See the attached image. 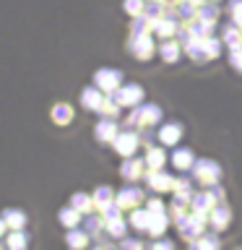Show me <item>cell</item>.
<instances>
[{"label": "cell", "mask_w": 242, "mask_h": 250, "mask_svg": "<svg viewBox=\"0 0 242 250\" xmlns=\"http://www.w3.org/2000/svg\"><path fill=\"white\" fill-rule=\"evenodd\" d=\"M115 99L120 102L122 109H133L143 102V86L141 83H122L120 89L115 91Z\"/></svg>", "instance_id": "obj_7"}, {"label": "cell", "mask_w": 242, "mask_h": 250, "mask_svg": "<svg viewBox=\"0 0 242 250\" xmlns=\"http://www.w3.org/2000/svg\"><path fill=\"white\" fill-rule=\"evenodd\" d=\"M146 183L159 193H167V190H175V177L164 169H148L146 172Z\"/></svg>", "instance_id": "obj_12"}, {"label": "cell", "mask_w": 242, "mask_h": 250, "mask_svg": "<svg viewBox=\"0 0 242 250\" xmlns=\"http://www.w3.org/2000/svg\"><path fill=\"white\" fill-rule=\"evenodd\" d=\"M8 245H11V250H23V248H26V234L16 229L11 234V240H8Z\"/></svg>", "instance_id": "obj_29"}, {"label": "cell", "mask_w": 242, "mask_h": 250, "mask_svg": "<svg viewBox=\"0 0 242 250\" xmlns=\"http://www.w3.org/2000/svg\"><path fill=\"white\" fill-rule=\"evenodd\" d=\"M68 242H70L73 248H83V245H86V234H83V232H70V234H68Z\"/></svg>", "instance_id": "obj_33"}, {"label": "cell", "mask_w": 242, "mask_h": 250, "mask_svg": "<svg viewBox=\"0 0 242 250\" xmlns=\"http://www.w3.org/2000/svg\"><path fill=\"white\" fill-rule=\"evenodd\" d=\"M195 19L206 21V23H219V19H222V8H219V3H203V5H198Z\"/></svg>", "instance_id": "obj_18"}, {"label": "cell", "mask_w": 242, "mask_h": 250, "mask_svg": "<svg viewBox=\"0 0 242 250\" xmlns=\"http://www.w3.org/2000/svg\"><path fill=\"white\" fill-rule=\"evenodd\" d=\"M112 146H115V151L117 154H122V156H133L136 154V148L141 146V136H138V130H133V128H125L117 133V138L112 141Z\"/></svg>", "instance_id": "obj_8"}, {"label": "cell", "mask_w": 242, "mask_h": 250, "mask_svg": "<svg viewBox=\"0 0 242 250\" xmlns=\"http://www.w3.org/2000/svg\"><path fill=\"white\" fill-rule=\"evenodd\" d=\"M122 250H143V245H141L138 240H125L122 242Z\"/></svg>", "instance_id": "obj_34"}, {"label": "cell", "mask_w": 242, "mask_h": 250, "mask_svg": "<svg viewBox=\"0 0 242 250\" xmlns=\"http://www.w3.org/2000/svg\"><path fill=\"white\" fill-rule=\"evenodd\" d=\"M156 50H159V42H156L154 34H138L128 39V52L136 60H151Z\"/></svg>", "instance_id": "obj_3"}, {"label": "cell", "mask_w": 242, "mask_h": 250, "mask_svg": "<svg viewBox=\"0 0 242 250\" xmlns=\"http://www.w3.org/2000/svg\"><path fill=\"white\" fill-rule=\"evenodd\" d=\"M5 222L11 224L13 229H21L23 222H26V216H23L21 211H13V208H11V211H5Z\"/></svg>", "instance_id": "obj_27"}, {"label": "cell", "mask_w": 242, "mask_h": 250, "mask_svg": "<svg viewBox=\"0 0 242 250\" xmlns=\"http://www.w3.org/2000/svg\"><path fill=\"white\" fill-rule=\"evenodd\" d=\"M94 201H97L101 208H107V206H109V201H112V188H107V185L97 188V193H94Z\"/></svg>", "instance_id": "obj_26"}, {"label": "cell", "mask_w": 242, "mask_h": 250, "mask_svg": "<svg viewBox=\"0 0 242 250\" xmlns=\"http://www.w3.org/2000/svg\"><path fill=\"white\" fill-rule=\"evenodd\" d=\"M161 117H164V112H161L159 104H154V102L143 104V102H141V104L133 107L130 115L125 117V128H133V130H138V128H154V125L161 123Z\"/></svg>", "instance_id": "obj_2"}, {"label": "cell", "mask_w": 242, "mask_h": 250, "mask_svg": "<svg viewBox=\"0 0 242 250\" xmlns=\"http://www.w3.org/2000/svg\"><path fill=\"white\" fill-rule=\"evenodd\" d=\"M182 123H161V128H156V138H159L161 146H169L175 148L182 138Z\"/></svg>", "instance_id": "obj_9"}, {"label": "cell", "mask_w": 242, "mask_h": 250, "mask_svg": "<svg viewBox=\"0 0 242 250\" xmlns=\"http://www.w3.org/2000/svg\"><path fill=\"white\" fill-rule=\"evenodd\" d=\"M182 47H185V55L193 62H208L222 55L224 42H222V37H214V34L211 37H187Z\"/></svg>", "instance_id": "obj_1"}, {"label": "cell", "mask_w": 242, "mask_h": 250, "mask_svg": "<svg viewBox=\"0 0 242 250\" xmlns=\"http://www.w3.org/2000/svg\"><path fill=\"white\" fill-rule=\"evenodd\" d=\"M222 42H224V47H229V52L242 50V29L237 26V23H226V26L222 29Z\"/></svg>", "instance_id": "obj_15"}, {"label": "cell", "mask_w": 242, "mask_h": 250, "mask_svg": "<svg viewBox=\"0 0 242 250\" xmlns=\"http://www.w3.org/2000/svg\"><path fill=\"white\" fill-rule=\"evenodd\" d=\"M52 120L58 125H68L70 120H73V107L65 104V102H58V104L52 107Z\"/></svg>", "instance_id": "obj_21"}, {"label": "cell", "mask_w": 242, "mask_h": 250, "mask_svg": "<svg viewBox=\"0 0 242 250\" xmlns=\"http://www.w3.org/2000/svg\"><path fill=\"white\" fill-rule=\"evenodd\" d=\"M146 159H138V156H125V162H122V177H128V180H138V177H146Z\"/></svg>", "instance_id": "obj_16"}, {"label": "cell", "mask_w": 242, "mask_h": 250, "mask_svg": "<svg viewBox=\"0 0 242 250\" xmlns=\"http://www.w3.org/2000/svg\"><path fill=\"white\" fill-rule=\"evenodd\" d=\"M193 250H219V240L214 234H203L193 242Z\"/></svg>", "instance_id": "obj_25"}, {"label": "cell", "mask_w": 242, "mask_h": 250, "mask_svg": "<svg viewBox=\"0 0 242 250\" xmlns=\"http://www.w3.org/2000/svg\"><path fill=\"white\" fill-rule=\"evenodd\" d=\"M94 86H99L104 94H115L122 86V73L117 68H99L94 73Z\"/></svg>", "instance_id": "obj_5"}, {"label": "cell", "mask_w": 242, "mask_h": 250, "mask_svg": "<svg viewBox=\"0 0 242 250\" xmlns=\"http://www.w3.org/2000/svg\"><path fill=\"white\" fill-rule=\"evenodd\" d=\"M229 65L237 70V73H242V50H232L229 52Z\"/></svg>", "instance_id": "obj_32"}, {"label": "cell", "mask_w": 242, "mask_h": 250, "mask_svg": "<svg viewBox=\"0 0 242 250\" xmlns=\"http://www.w3.org/2000/svg\"><path fill=\"white\" fill-rule=\"evenodd\" d=\"M167 159H169V156L164 154L161 146H148V148H146V167H148V169H164Z\"/></svg>", "instance_id": "obj_17"}, {"label": "cell", "mask_w": 242, "mask_h": 250, "mask_svg": "<svg viewBox=\"0 0 242 250\" xmlns=\"http://www.w3.org/2000/svg\"><path fill=\"white\" fill-rule=\"evenodd\" d=\"M141 201H143V193H141L138 188H125V190L117 195V206H120V208H128V206L136 208Z\"/></svg>", "instance_id": "obj_19"}, {"label": "cell", "mask_w": 242, "mask_h": 250, "mask_svg": "<svg viewBox=\"0 0 242 250\" xmlns=\"http://www.w3.org/2000/svg\"><path fill=\"white\" fill-rule=\"evenodd\" d=\"M226 13H229L232 23H237L242 29V0H229V3H226Z\"/></svg>", "instance_id": "obj_24"}, {"label": "cell", "mask_w": 242, "mask_h": 250, "mask_svg": "<svg viewBox=\"0 0 242 250\" xmlns=\"http://www.w3.org/2000/svg\"><path fill=\"white\" fill-rule=\"evenodd\" d=\"M97 112H99L101 117H117V115L122 112V107H120V102L115 99V94H107L104 102H101V107L97 109Z\"/></svg>", "instance_id": "obj_20"}, {"label": "cell", "mask_w": 242, "mask_h": 250, "mask_svg": "<svg viewBox=\"0 0 242 250\" xmlns=\"http://www.w3.org/2000/svg\"><path fill=\"white\" fill-rule=\"evenodd\" d=\"M104 97H107V94L101 91L99 86H86V89L81 91V107L97 112V109L101 107V102H104Z\"/></svg>", "instance_id": "obj_14"}, {"label": "cell", "mask_w": 242, "mask_h": 250, "mask_svg": "<svg viewBox=\"0 0 242 250\" xmlns=\"http://www.w3.org/2000/svg\"><path fill=\"white\" fill-rule=\"evenodd\" d=\"M175 3H185V0H175Z\"/></svg>", "instance_id": "obj_37"}, {"label": "cell", "mask_w": 242, "mask_h": 250, "mask_svg": "<svg viewBox=\"0 0 242 250\" xmlns=\"http://www.w3.org/2000/svg\"><path fill=\"white\" fill-rule=\"evenodd\" d=\"M122 11L130 16V19H136L146 11V0H122Z\"/></svg>", "instance_id": "obj_23"}, {"label": "cell", "mask_w": 242, "mask_h": 250, "mask_svg": "<svg viewBox=\"0 0 242 250\" xmlns=\"http://www.w3.org/2000/svg\"><path fill=\"white\" fill-rule=\"evenodd\" d=\"M117 133H120V125H117L115 117H101L97 123V128H94V136H97V141H101V144H112L117 138Z\"/></svg>", "instance_id": "obj_13"}, {"label": "cell", "mask_w": 242, "mask_h": 250, "mask_svg": "<svg viewBox=\"0 0 242 250\" xmlns=\"http://www.w3.org/2000/svg\"><path fill=\"white\" fill-rule=\"evenodd\" d=\"M229 208H226V206H214V208H211V224H214L216 227V229H222V227H226V224H229Z\"/></svg>", "instance_id": "obj_22"}, {"label": "cell", "mask_w": 242, "mask_h": 250, "mask_svg": "<svg viewBox=\"0 0 242 250\" xmlns=\"http://www.w3.org/2000/svg\"><path fill=\"white\" fill-rule=\"evenodd\" d=\"M60 222L65 224V227H73V224H78V208H62Z\"/></svg>", "instance_id": "obj_30"}, {"label": "cell", "mask_w": 242, "mask_h": 250, "mask_svg": "<svg viewBox=\"0 0 242 250\" xmlns=\"http://www.w3.org/2000/svg\"><path fill=\"white\" fill-rule=\"evenodd\" d=\"M151 250H172V242L169 240H159V242H154Z\"/></svg>", "instance_id": "obj_35"}, {"label": "cell", "mask_w": 242, "mask_h": 250, "mask_svg": "<svg viewBox=\"0 0 242 250\" xmlns=\"http://www.w3.org/2000/svg\"><path fill=\"white\" fill-rule=\"evenodd\" d=\"M180 29H182V21H180L177 16H164V19L156 21L154 37L156 39H172V37L180 34Z\"/></svg>", "instance_id": "obj_10"}, {"label": "cell", "mask_w": 242, "mask_h": 250, "mask_svg": "<svg viewBox=\"0 0 242 250\" xmlns=\"http://www.w3.org/2000/svg\"><path fill=\"white\" fill-rule=\"evenodd\" d=\"M73 208H78V211H89V208H91V198H89V195H83V193L73 195Z\"/></svg>", "instance_id": "obj_31"}, {"label": "cell", "mask_w": 242, "mask_h": 250, "mask_svg": "<svg viewBox=\"0 0 242 250\" xmlns=\"http://www.w3.org/2000/svg\"><path fill=\"white\" fill-rule=\"evenodd\" d=\"M107 227H109V234H112V237H122L125 222H122L120 216H117V219H107Z\"/></svg>", "instance_id": "obj_28"}, {"label": "cell", "mask_w": 242, "mask_h": 250, "mask_svg": "<svg viewBox=\"0 0 242 250\" xmlns=\"http://www.w3.org/2000/svg\"><path fill=\"white\" fill-rule=\"evenodd\" d=\"M0 234H3V222H0Z\"/></svg>", "instance_id": "obj_36"}, {"label": "cell", "mask_w": 242, "mask_h": 250, "mask_svg": "<svg viewBox=\"0 0 242 250\" xmlns=\"http://www.w3.org/2000/svg\"><path fill=\"white\" fill-rule=\"evenodd\" d=\"M169 162H172V167H175L177 172H190V169H193V164H195L193 148H187V146H177V148H172Z\"/></svg>", "instance_id": "obj_11"}, {"label": "cell", "mask_w": 242, "mask_h": 250, "mask_svg": "<svg viewBox=\"0 0 242 250\" xmlns=\"http://www.w3.org/2000/svg\"><path fill=\"white\" fill-rule=\"evenodd\" d=\"M156 55L161 58L164 65H177L180 58L185 55V47H182V42H180L177 37H172V39H159V50H156Z\"/></svg>", "instance_id": "obj_6"}, {"label": "cell", "mask_w": 242, "mask_h": 250, "mask_svg": "<svg viewBox=\"0 0 242 250\" xmlns=\"http://www.w3.org/2000/svg\"><path fill=\"white\" fill-rule=\"evenodd\" d=\"M193 177L198 180L201 185H216V180L222 177V167L214 159H195L193 164Z\"/></svg>", "instance_id": "obj_4"}]
</instances>
